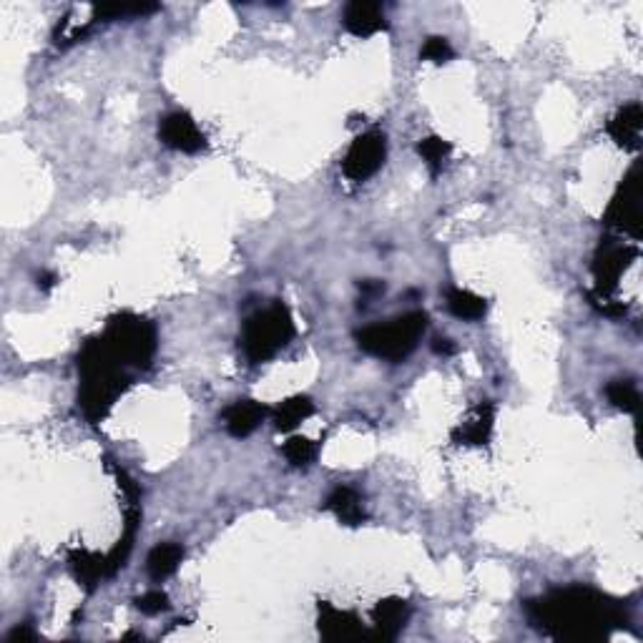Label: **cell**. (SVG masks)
<instances>
[{"instance_id":"6","label":"cell","mask_w":643,"mask_h":643,"mask_svg":"<svg viewBox=\"0 0 643 643\" xmlns=\"http://www.w3.org/2000/svg\"><path fill=\"white\" fill-rule=\"evenodd\" d=\"M603 224L608 229L628 234V237L638 239L643 229V214H641V174L638 166H633L626 174L623 184L618 186L616 196L608 204L606 214H603Z\"/></svg>"},{"instance_id":"3","label":"cell","mask_w":643,"mask_h":643,"mask_svg":"<svg viewBox=\"0 0 643 643\" xmlns=\"http://www.w3.org/2000/svg\"><path fill=\"white\" fill-rule=\"evenodd\" d=\"M427 330V314L415 312L400 314L390 322H377L367 325L357 332V345L362 352L372 357H380L387 362H402L415 352L417 342L422 340Z\"/></svg>"},{"instance_id":"25","label":"cell","mask_w":643,"mask_h":643,"mask_svg":"<svg viewBox=\"0 0 643 643\" xmlns=\"http://www.w3.org/2000/svg\"><path fill=\"white\" fill-rule=\"evenodd\" d=\"M136 608H139L144 616H159V613L169 611V596L164 591H146L144 596L136 598Z\"/></svg>"},{"instance_id":"1","label":"cell","mask_w":643,"mask_h":643,"mask_svg":"<svg viewBox=\"0 0 643 643\" xmlns=\"http://www.w3.org/2000/svg\"><path fill=\"white\" fill-rule=\"evenodd\" d=\"M525 611L538 631L556 641H601L628 623V611L621 601L588 586L556 588L525 603Z\"/></svg>"},{"instance_id":"19","label":"cell","mask_w":643,"mask_h":643,"mask_svg":"<svg viewBox=\"0 0 643 643\" xmlns=\"http://www.w3.org/2000/svg\"><path fill=\"white\" fill-rule=\"evenodd\" d=\"M445 299H448L450 312L458 319H465V322H478V319H483L485 312H488V302H485L483 297H478V294L468 292V289L450 287Z\"/></svg>"},{"instance_id":"10","label":"cell","mask_w":643,"mask_h":643,"mask_svg":"<svg viewBox=\"0 0 643 643\" xmlns=\"http://www.w3.org/2000/svg\"><path fill=\"white\" fill-rule=\"evenodd\" d=\"M317 611V628L327 641H360L367 636L362 621L352 611H342L327 601L319 603Z\"/></svg>"},{"instance_id":"21","label":"cell","mask_w":643,"mask_h":643,"mask_svg":"<svg viewBox=\"0 0 643 643\" xmlns=\"http://www.w3.org/2000/svg\"><path fill=\"white\" fill-rule=\"evenodd\" d=\"M156 3H136V6H103L93 11V21H121V18H146L159 13Z\"/></svg>"},{"instance_id":"9","label":"cell","mask_w":643,"mask_h":643,"mask_svg":"<svg viewBox=\"0 0 643 643\" xmlns=\"http://www.w3.org/2000/svg\"><path fill=\"white\" fill-rule=\"evenodd\" d=\"M495 427V405L490 400L478 402L473 410L465 415V420L460 422L453 430V443L455 445H468V448H483L490 443Z\"/></svg>"},{"instance_id":"14","label":"cell","mask_w":643,"mask_h":643,"mask_svg":"<svg viewBox=\"0 0 643 643\" xmlns=\"http://www.w3.org/2000/svg\"><path fill=\"white\" fill-rule=\"evenodd\" d=\"M269 415V407L257 400H237L224 410V427L232 438H247L264 422Z\"/></svg>"},{"instance_id":"7","label":"cell","mask_w":643,"mask_h":643,"mask_svg":"<svg viewBox=\"0 0 643 643\" xmlns=\"http://www.w3.org/2000/svg\"><path fill=\"white\" fill-rule=\"evenodd\" d=\"M387 159V139L382 131H365L352 141L347 149L345 159H342V171L350 181L362 184V181L372 179L377 171L382 169Z\"/></svg>"},{"instance_id":"18","label":"cell","mask_w":643,"mask_h":643,"mask_svg":"<svg viewBox=\"0 0 643 643\" xmlns=\"http://www.w3.org/2000/svg\"><path fill=\"white\" fill-rule=\"evenodd\" d=\"M312 415L314 402L307 395H294L277 405V410H274V427H277L279 433H292L294 427H299Z\"/></svg>"},{"instance_id":"12","label":"cell","mask_w":643,"mask_h":643,"mask_svg":"<svg viewBox=\"0 0 643 643\" xmlns=\"http://www.w3.org/2000/svg\"><path fill=\"white\" fill-rule=\"evenodd\" d=\"M342 23L357 38H370L375 33L387 31L385 8L380 3H370V0H352L350 6L345 8Z\"/></svg>"},{"instance_id":"16","label":"cell","mask_w":643,"mask_h":643,"mask_svg":"<svg viewBox=\"0 0 643 643\" xmlns=\"http://www.w3.org/2000/svg\"><path fill=\"white\" fill-rule=\"evenodd\" d=\"M325 508L340 520L342 525H350V528H357L367 520L365 503H362V495L357 493L350 485H337L325 500Z\"/></svg>"},{"instance_id":"27","label":"cell","mask_w":643,"mask_h":643,"mask_svg":"<svg viewBox=\"0 0 643 643\" xmlns=\"http://www.w3.org/2000/svg\"><path fill=\"white\" fill-rule=\"evenodd\" d=\"M360 289L365 292V299L377 297V294L385 292V282H377V279H367V282H360Z\"/></svg>"},{"instance_id":"5","label":"cell","mask_w":643,"mask_h":643,"mask_svg":"<svg viewBox=\"0 0 643 643\" xmlns=\"http://www.w3.org/2000/svg\"><path fill=\"white\" fill-rule=\"evenodd\" d=\"M101 337L116 355V360L129 367V370H149L151 362H154L156 347H159L156 327L151 325L149 319L131 312L111 317Z\"/></svg>"},{"instance_id":"13","label":"cell","mask_w":643,"mask_h":643,"mask_svg":"<svg viewBox=\"0 0 643 643\" xmlns=\"http://www.w3.org/2000/svg\"><path fill=\"white\" fill-rule=\"evenodd\" d=\"M608 136L616 141L621 149L638 151L641 149V131H643V109L641 103H628L608 121Z\"/></svg>"},{"instance_id":"11","label":"cell","mask_w":643,"mask_h":643,"mask_svg":"<svg viewBox=\"0 0 643 643\" xmlns=\"http://www.w3.org/2000/svg\"><path fill=\"white\" fill-rule=\"evenodd\" d=\"M410 606L402 598H385L372 608V638L377 641H395L407 626Z\"/></svg>"},{"instance_id":"15","label":"cell","mask_w":643,"mask_h":643,"mask_svg":"<svg viewBox=\"0 0 643 643\" xmlns=\"http://www.w3.org/2000/svg\"><path fill=\"white\" fill-rule=\"evenodd\" d=\"M68 566H71L73 578L78 581V586H83L86 591H93L101 581L111 578L109 561L106 556H98V553L83 551V548H76V551L68 553Z\"/></svg>"},{"instance_id":"17","label":"cell","mask_w":643,"mask_h":643,"mask_svg":"<svg viewBox=\"0 0 643 643\" xmlns=\"http://www.w3.org/2000/svg\"><path fill=\"white\" fill-rule=\"evenodd\" d=\"M181 561H184V546L181 543H161L146 558V571H149L151 581L161 583L169 576H174Z\"/></svg>"},{"instance_id":"26","label":"cell","mask_w":643,"mask_h":643,"mask_svg":"<svg viewBox=\"0 0 643 643\" xmlns=\"http://www.w3.org/2000/svg\"><path fill=\"white\" fill-rule=\"evenodd\" d=\"M433 352L435 355H443V357H453L455 352H458V345H455L450 337H435L433 340Z\"/></svg>"},{"instance_id":"22","label":"cell","mask_w":643,"mask_h":643,"mask_svg":"<svg viewBox=\"0 0 643 643\" xmlns=\"http://www.w3.org/2000/svg\"><path fill=\"white\" fill-rule=\"evenodd\" d=\"M606 395L611 400L613 407L623 412H636L638 402H641V395H638V387L633 385L631 380H613L611 385L606 387Z\"/></svg>"},{"instance_id":"23","label":"cell","mask_w":643,"mask_h":643,"mask_svg":"<svg viewBox=\"0 0 643 643\" xmlns=\"http://www.w3.org/2000/svg\"><path fill=\"white\" fill-rule=\"evenodd\" d=\"M282 453L292 468H307V465H312L314 455H317V445H314L312 440L299 438L297 435V438H289L287 443H284Z\"/></svg>"},{"instance_id":"8","label":"cell","mask_w":643,"mask_h":643,"mask_svg":"<svg viewBox=\"0 0 643 643\" xmlns=\"http://www.w3.org/2000/svg\"><path fill=\"white\" fill-rule=\"evenodd\" d=\"M159 139L166 149L181 151V154H199L201 149H206V136L184 111H174L161 119Z\"/></svg>"},{"instance_id":"28","label":"cell","mask_w":643,"mask_h":643,"mask_svg":"<svg viewBox=\"0 0 643 643\" xmlns=\"http://www.w3.org/2000/svg\"><path fill=\"white\" fill-rule=\"evenodd\" d=\"M21 638H36V631L28 623H21V626H16L8 633V641H21Z\"/></svg>"},{"instance_id":"2","label":"cell","mask_w":643,"mask_h":643,"mask_svg":"<svg viewBox=\"0 0 643 643\" xmlns=\"http://www.w3.org/2000/svg\"><path fill=\"white\" fill-rule=\"evenodd\" d=\"M78 375H81V390H78V407L91 422H101L109 415L114 402L129 390L131 370L116 360L103 337H93L78 352Z\"/></svg>"},{"instance_id":"4","label":"cell","mask_w":643,"mask_h":643,"mask_svg":"<svg viewBox=\"0 0 643 643\" xmlns=\"http://www.w3.org/2000/svg\"><path fill=\"white\" fill-rule=\"evenodd\" d=\"M294 340V322L292 312L284 302L274 299L264 309L254 312L252 317L244 322V330L239 342L252 365H262L277 357L289 342Z\"/></svg>"},{"instance_id":"29","label":"cell","mask_w":643,"mask_h":643,"mask_svg":"<svg viewBox=\"0 0 643 643\" xmlns=\"http://www.w3.org/2000/svg\"><path fill=\"white\" fill-rule=\"evenodd\" d=\"M58 284V277L53 272H41L38 274V287L43 289V292H51L53 287Z\"/></svg>"},{"instance_id":"24","label":"cell","mask_w":643,"mask_h":643,"mask_svg":"<svg viewBox=\"0 0 643 643\" xmlns=\"http://www.w3.org/2000/svg\"><path fill=\"white\" fill-rule=\"evenodd\" d=\"M453 56H455L453 46H450L448 38H443V36H430L425 43H422V48H420L422 61L438 63V66H440V63L453 61Z\"/></svg>"},{"instance_id":"20","label":"cell","mask_w":643,"mask_h":643,"mask_svg":"<svg viewBox=\"0 0 643 643\" xmlns=\"http://www.w3.org/2000/svg\"><path fill=\"white\" fill-rule=\"evenodd\" d=\"M450 151H453V146L445 139H440V136H427V139H422L420 144H417V154L422 156V161H425V166L433 176H438L440 171H443L445 159L450 156Z\"/></svg>"}]
</instances>
